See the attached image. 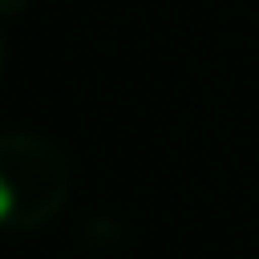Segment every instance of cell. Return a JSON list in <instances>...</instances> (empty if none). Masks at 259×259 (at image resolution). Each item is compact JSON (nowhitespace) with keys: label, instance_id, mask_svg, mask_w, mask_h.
I'll list each match as a JSON object with an SVG mask.
<instances>
[{"label":"cell","instance_id":"1","mask_svg":"<svg viewBox=\"0 0 259 259\" xmlns=\"http://www.w3.org/2000/svg\"><path fill=\"white\" fill-rule=\"evenodd\" d=\"M8 214H12V186L0 178V223H4Z\"/></svg>","mask_w":259,"mask_h":259}]
</instances>
